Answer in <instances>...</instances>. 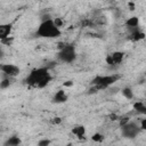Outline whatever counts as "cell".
<instances>
[{
  "instance_id": "83f0119b",
  "label": "cell",
  "mask_w": 146,
  "mask_h": 146,
  "mask_svg": "<svg viewBox=\"0 0 146 146\" xmlns=\"http://www.w3.org/2000/svg\"><path fill=\"white\" fill-rule=\"evenodd\" d=\"M66 146H72V145H71V144H68V145H66Z\"/></svg>"
},
{
  "instance_id": "603a6c76",
  "label": "cell",
  "mask_w": 146,
  "mask_h": 146,
  "mask_svg": "<svg viewBox=\"0 0 146 146\" xmlns=\"http://www.w3.org/2000/svg\"><path fill=\"white\" fill-rule=\"evenodd\" d=\"M139 127H140V129H141V130H145V129H146V119H143V120H141V122H140V125H139Z\"/></svg>"
},
{
  "instance_id": "9c48e42d",
  "label": "cell",
  "mask_w": 146,
  "mask_h": 146,
  "mask_svg": "<svg viewBox=\"0 0 146 146\" xmlns=\"http://www.w3.org/2000/svg\"><path fill=\"white\" fill-rule=\"evenodd\" d=\"M67 99H68V96L64 90H58L52 98V100L55 103H65Z\"/></svg>"
},
{
  "instance_id": "30bf717a",
  "label": "cell",
  "mask_w": 146,
  "mask_h": 146,
  "mask_svg": "<svg viewBox=\"0 0 146 146\" xmlns=\"http://www.w3.org/2000/svg\"><path fill=\"white\" fill-rule=\"evenodd\" d=\"M19 145H21V139L17 136L9 137L5 143V146H19Z\"/></svg>"
},
{
  "instance_id": "cb8c5ba5",
  "label": "cell",
  "mask_w": 146,
  "mask_h": 146,
  "mask_svg": "<svg viewBox=\"0 0 146 146\" xmlns=\"http://www.w3.org/2000/svg\"><path fill=\"white\" fill-rule=\"evenodd\" d=\"M110 119H111L112 121H115V120H119V119H120V116H119V115H116V114H110Z\"/></svg>"
},
{
  "instance_id": "d4e9b609",
  "label": "cell",
  "mask_w": 146,
  "mask_h": 146,
  "mask_svg": "<svg viewBox=\"0 0 146 146\" xmlns=\"http://www.w3.org/2000/svg\"><path fill=\"white\" fill-rule=\"evenodd\" d=\"M60 122H62L60 117H55V119L52 120V123H55V124H58V123H60Z\"/></svg>"
},
{
  "instance_id": "484cf974",
  "label": "cell",
  "mask_w": 146,
  "mask_h": 146,
  "mask_svg": "<svg viewBox=\"0 0 146 146\" xmlns=\"http://www.w3.org/2000/svg\"><path fill=\"white\" fill-rule=\"evenodd\" d=\"M3 57V50H2V48L0 47V59Z\"/></svg>"
},
{
  "instance_id": "3957f363",
  "label": "cell",
  "mask_w": 146,
  "mask_h": 146,
  "mask_svg": "<svg viewBox=\"0 0 146 146\" xmlns=\"http://www.w3.org/2000/svg\"><path fill=\"white\" fill-rule=\"evenodd\" d=\"M119 78L120 76L117 74H112V75H97V76H95L92 79L91 84L98 91V90H103V89L108 88L114 82H116L119 80Z\"/></svg>"
},
{
  "instance_id": "ba28073f",
  "label": "cell",
  "mask_w": 146,
  "mask_h": 146,
  "mask_svg": "<svg viewBox=\"0 0 146 146\" xmlns=\"http://www.w3.org/2000/svg\"><path fill=\"white\" fill-rule=\"evenodd\" d=\"M11 32V24H0V41L8 38Z\"/></svg>"
},
{
  "instance_id": "ac0fdd59",
  "label": "cell",
  "mask_w": 146,
  "mask_h": 146,
  "mask_svg": "<svg viewBox=\"0 0 146 146\" xmlns=\"http://www.w3.org/2000/svg\"><path fill=\"white\" fill-rule=\"evenodd\" d=\"M50 139H47V138H43V139H40L38 141V146H49L50 145Z\"/></svg>"
},
{
  "instance_id": "ffe728a7",
  "label": "cell",
  "mask_w": 146,
  "mask_h": 146,
  "mask_svg": "<svg viewBox=\"0 0 146 146\" xmlns=\"http://www.w3.org/2000/svg\"><path fill=\"white\" fill-rule=\"evenodd\" d=\"M82 26H92L94 25V22L90 21V19H84L83 22H81Z\"/></svg>"
},
{
  "instance_id": "9a60e30c",
  "label": "cell",
  "mask_w": 146,
  "mask_h": 146,
  "mask_svg": "<svg viewBox=\"0 0 146 146\" xmlns=\"http://www.w3.org/2000/svg\"><path fill=\"white\" fill-rule=\"evenodd\" d=\"M122 95H123V97L127 98L128 100H130V99L133 98V91H132V89L129 88V87H125V88L122 89Z\"/></svg>"
},
{
  "instance_id": "2e32d148",
  "label": "cell",
  "mask_w": 146,
  "mask_h": 146,
  "mask_svg": "<svg viewBox=\"0 0 146 146\" xmlns=\"http://www.w3.org/2000/svg\"><path fill=\"white\" fill-rule=\"evenodd\" d=\"M10 84H11V78H5V79L0 82V88H1V89H7Z\"/></svg>"
},
{
  "instance_id": "277c9868",
  "label": "cell",
  "mask_w": 146,
  "mask_h": 146,
  "mask_svg": "<svg viewBox=\"0 0 146 146\" xmlns=\"http://www.w3.org/2000/svg\"><path fill=\"white\" fill-rule=\"evenodd\" d=\"M57 57L63 63H68V64L70 63H73L76 59L75 47L73 44H65L62 49H59Z\"/></svg>"
},
{
  "instance_id": "4fadbf2b",
  "label": "cell",
  "mask_w": 146,
  "mask_h": 146,
  "mask_svg": "<svg viewBox=\"0 0 146 146\" xmlns=\"http://www.w3.org/2000/svg\"><path fill=\"white\" fill-rule=\"evenodd\" d=\"M144 38H145L144 32L139 31L138 27H137V29H133V31H132V33H131V39H132V40L138 41V40H141V39H144Z\"/></svg>"
},
{
  "instance_id": "d6986e66",
  "label": "cell",
  "mask_w": 146,
  "mask_h": 146,
  "mask_svg": "<svg viewBox=\"0 0 146 146\" xmlns=\"http://www.w3.org/2000/svg\"><path fill=\"white\" fill-rule=\"evenodd\" d=\"M129 121H130V119H129V117H127V116H123V117L119 119V124H120V127H122V125L127 124Z\"/></svg>"
},
{
  "instance_id": "7402d4cb",
  "label": "cell",
  "mask_w": 146,
  "mask_h": 146,
  "mask_svg": "<svg viewBox=\"0 0 146 146\" xmlns=\"http://www.w3.org/2000/svg\"><path fill=\"white\" fill-rule=\"evenodd\" d=\"M11 41H13V38H6V39H3V40H1V42L2 43H5V44H10L11 43Z\"/></svg>"
},
{
  "instance_id": "8fae6325",
  "label": "cell",
  "mask_w": 146,
  "mask_h": 146,
  "mask_svg": "<svg viewBox=\"0 0 146 146\" xmlns=\"http://www.w3.org/2000/svg\"><path fill=\"white\" fill-rule=\"evenodd\" d=\"M72 132H73V135H75L76 137L81 138V137L84 136V133H86V128H84L83 125H76V127H74V128L72 129Z\"/></svg>"
},
{
  "instance_id": "5bb4252c",
  "label": "cell",
  "mask_w": 146,
  "mask_h": 146,
  "mask_svg": "<svg viewBox=\"0 0 146 146\" xmlns=\"http://www.w3.org/2000/svg\"><path fill=\"white\" fill-rule=\"evenodd\" d=\"M133 110L137 111V113H140V114H145L146 113V106L143 102H137L133 104Z\"/></svg>"
},
{
  "instance_id": "44dd1931",
  "label": "cell",
  "mask_w": 146,
  "mask_h": 146,
  "mask_svg": "<svg viewBox=\"0 0 146 146\" xmlns=\"http://www.w3.org/2000/svg\"><path fill=\"white\" fill-rule=\"evenodd\" d=\"M52 21H54L55 25H56V26H57L58 29H59V27H60V26L63 25V21H62L60 18H55V19H52Z\"/></svg>"
},
{
  "instance_id": "4316f807",
  "label": "cell",
  "mask_w": 146,
  "mask_h": 146,
  "mask_svg": "<svg viewBox=\"0 0 146 146\" xmlns=\"http://www.w3.org/2000/svg\"><path fill=\"white\" fill-rule=\"evenodd\" d=\"M64 86H72V82L71 81H67L66 83H64Z\"/></svg>"
},
{
  "instance_id": "5b68a950",
  "label": "cell",
  "mask_w": 146,
  "mask_h": 146,
  "mask_svg": "<svg viewBox=\"0 0 146 146\" xmlns=\"http://www.w3.org/2000/svg\"><path fill=\"white\" fill-rule=\"evenodd\" d=\"M140 131H141L140 127L136 122H131V121H129L127 124L121 127V135L124 138H128V139L136 138L140 133Z\"/></svg>"
},
{
  "instance_id": "6da1fadb",
  "label": "cell",
  "mask_w": 146,
  "mask_h": 146,
  "mask_svg": "<svg viewBox=\"0 0 146 146\" xmlns=\"http://www.w3.org/2000/svg\"><path fill=\"white\" fill-rule=\"evenodd\" d=\"M51 79H52V76L49 73L48 67H38L30 72V74L25 79V82L33 88L41 89V88H44L46 86H48L49 82L51 81Z\"/></svg>"
},
{
  "instance_id": "8992f818",
  "label": "cell",
  "mask_w": 146,
  "mask_h": 146,
  "mask_svg": "<svg viewBox=\"0 0 146 146\" xmlns=\"http://www.w3.org/2000/svg\"><path fill=\"white\" fill-rule=\"evenodd\" d=\"M0 71L7 76V78H15L19 74L21 70L18 66L14 64H0Z\"/></svg>"
},
{
  "instance_id": "7c38bea8",
  "label": "cell",
  "mask_w": 146,
  "mask_h": 146,
  "mask_svg": "<svg viewBox=\"0 0 146 146\" xmlns=\"http://www.w3.org/2000/svg\"><path fill=\"white\" fill-rule=\"evenodd\" d=\"M138 24H139V18L137 16H133V17H130L128 21H127V26H129L130 29H137L138 27Z\"/></svg>"
},
{
  "instance_id": "7a4b0ae2",
  "label": "cell",
  "mask_w": 146,
  "mask_h": 146,
  "mask_svg": "<svg viewBox=\"0 0 146 146\" xmlns=\"http://www.w3.org/2000/svg\"><path fill=\"white\" fill-rule=\"evenodd\" d=\"M36 34L41 38H47V39H55L60 36L62 32L55 25L52 19H47L42 21L41 24L39 25L36 30Z\"/></svg>"
},
{
  "instance_id": "e0dca14e",
  "label": "cell",
  "mask_w": 146,
  "mask_h": 146,
  "mask_svg": "<svg viewBox=\"0 0 146 146\" xmlns=\"http://www.w3.org/2000/svg\"><path fill=\"white\" fill-rule=\"evenodd\" d=\"M91 139H92L94 141H96V143H100V141H103V140H104V136H103L102 133H99V132H97V133H95V135H92V137H91Z\"/></svg>"
},
{
  "instance_id": "52a82bcc",
  "label": "cell",
  "mask_w": 146,
  "mask_h": 146,
  "mask_svg": "<svg viewBox=\"0 0 146 146\" xmlns=\"http://www.w3.org/2000/svg\"><path fill=\"white\" fill-rule=\"evenodd\" d=\"M124 58V52L123 51H114L112 52L111 55H108L106 57V63L111 66H114V65H119L122 63Z\"/></svg>"
}]
</instances>
